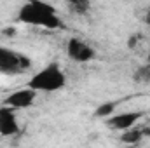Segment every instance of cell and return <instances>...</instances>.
Returning a JSON list of instances; mask_svg holds the SVG:
<instances>
[{"label": "cell", "instance_id": "5", "mask_svg": "<svg viewBox=\"0 0 150 148\" xmlns=\"http://www.w3.org/2000/svg\"><path fill=\"white\" fill-rule=\"evenodd\" d=\"M35 96H37V91H35V89H32V87L18 89V91L11 92V94L5 98L4 105H5V106H11V108H14V110H19V108H28V106L33 103Z\"/></svg>", "mask_w": 150, "mask_h": 148}, {"label": "cell", "instance_id": "4", "mask_svg": "<svg viewBox=\"0 0 150 148\" xmlns=\"http://www.w3.org/2000/svg\"><path fill=\"white\" fill-rule=\"evenodd\" d=\"M67 54L72 61H77V63H87L94 58V49L87 44H84L82 40L72 37L67 44Z\"/></svg>", "mask_w": 150, "mask_h": 148}, {"label": "cell", "instance_id": "15", "mask_svg": "<svg viewBox=\"0 0 150 148\" xmlns=\"http://www.w3.org/2000/svg\"><path fill=\"white\" fill-rule=\"evenodd\" d=\"M147 23H149V25H150V12H149V14H147Z\"/></svg>", "mask_w": 150, "mask_h": 148}, {"label": "cell", "instance_id": "1", "mask_svg": "<svg viewBox=\"0 0 150 148\" xmlns=\"http://www.w3.org/2000/svg\"><path fill=\"white\" fill-rule=\"evenodd\" d=\"M18 19L21 23L37 25V26H44L49 30H56L61 26V19L58 18L56 9L44 0H30L28 4H25L19 9Z\"/></svg>", "mask_w": 150, "mask_h": 148}, {"label": "cell", "instance_id": "10", "mask_svg": "<svg viewBox=\"0 0 150 148\" xmlns=\"http://www.w3.org/2000/svg\"><path fill=\"white\" fill-rule=\"evenodd\" d=\"M134 78H136V80H150V65L142 66V68L136 72Z\"/></svg>", "mask_w": 150, "mask_h": 148}, {"label": "cell", "instance_id": "13", "mask_svg": "<svg viewBox=\"0 0 150 148\" xmlns=\"http://www.w3.org/2000/svg\"><path fill=\"white\" fill-rule=\"evenodd\" d=\"M4 35L5 37H14L16 35V28H4Z\"/></svg>", "mask_w": 150, "mask_h": 148}, {"label": "cell", "instance_id": "8", "mask_svg": "<svg viewBox=\"0 0 150 148\" xmlns=\"http://www.w3.org/2000/svg\"><path fill=\"white\" fill-rule=\"evenodd\" d=\"M142 138H143L142 129H133V127L126 129V132L120 136L122 143H127V145H136V143H140V141H142Z\"/></svg>", "mask_w": 150, "mask_h": 148}, {"label": "cell", "instance_id": "7", "mask_svg": "<svg viewBox=\"0 0 150 148\" xmlns=\"http://www.w3.org/2000/svg\"><path fill=\"white\" fill-rule=\"evenodd\" d=\"M18 132H19V125L16 122L14 108L4 105V108H0V134L2 136H12Z\"/></svg>", "mask_w": 150, "mask_h": 148}, {"label": "cell", "instance_id": "3", "mask_svg": "<svg viewBox=\"0 0 150 148\" xmlns=\"http://www.w3.org/2000/svg\"><path fill=\"white\" fill-rule=\"evenodd\" d=\"M32 61L21 52H14L12 49L0 47V73L19 75L30 68Z\"/></svg>", "mask_w": 150, "mask_h": 148}, {"label": "cell", "instance_id": "9", "mask_svg": "<svg viewBox=\"0 0 150 148\" xmlns=\"http://www.w3.org/2000/svg\"><path fill=\"white\" fill-rule=\"evenodd\" d=\"M113 110H115V103H103V105H100L98 108H96V117H110L113 113Z\"/></svg>", "mask_w": 150, "mask_h": 148}, {"label": "cell", "instance_id": "12", "mask_svg": "<svg viewBox=\"0 0 150 148\" xmlns=\"http://www.w3.org/2000/svg\"><path fill=\"white\" fill-rule=\"evenodd\" d=\"M138 35H133V37H129V40H127V47H131V49H133V47H134V45H136V42H138Z\"/></svg>", "mask_w": 150, "mask_h": 148}, {"label": "cell", "instance_id": "2", "mask_svg": "<svg viewBox=\"0 0 150 148\" xmlns=\"http://www.w3.org/2000/svg\"><path fill=\"white\" fill-rule=\"evenodd\" d=\"M65 84H67V77L63 70L58 66V63H51L32 77V80L28 82V87L35 91H44V92H56L63 89Z\"/></svg>", "mask_w": 150, "mask_h": 148}, {"label": "cell", "instance_id": "11", "mask_svg": "<svg viewBox=\"0 0 150 148\" xmlns=\"http://www.w3.org/2000/svg\"><path fill=\"white\" fill-rule=\"evenodd\" d=\"M72 5H74V11L79 12V14H84V12L89 9V2H87V0H79V2H75Z\"/></svg>", "mask_w": 150, "mask_h": 148}, {"label": "cell", "instance_id": "14", "mask_svg": "<svg viewBox=\"0 0 150 148\" xmlns=\"http://www.w3.org/2000/svg\"><path fill=\"white\" fill-rule=\"evenodd\" d=\"M65 2H68V4H75V2H79V0H65Z\"/></svg>", "mask_w": 150, "mask_h": 148}, {"label": "cell", "instance_id": "6", "mask_svg": "<svg viewBox=\"0 0 150 148\" xmlns=\"http://www.w3.org/2000/svg\"><path fill=\"white\" fill-rule=\"evenodd\" d=\"M143 115H145V111H124V113L110 115L108 120H107V124H108V127H112V129L126 131V129L133 127Z\"/></svg>", "mask_w": 150, "mask_h": 148}]
</instances>
